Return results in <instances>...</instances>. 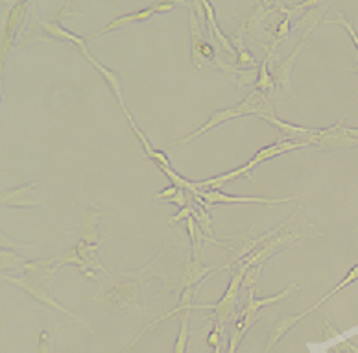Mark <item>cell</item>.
I'll return each instance as SVG.
<instances>
[{
  "instance_id": "6da1fadb",
  "label": "cell",
  "mask_w": 358,
  "mask_h": 353,
  "mask_svg": "<svg viewBox=\"0 0 358 353\" xmlns=\"http://www.w3.org/2000/svg\"><path fill=\"white\" fill-rule=\"evenodd\" d=\"M246 115H258V117H264V115H275L274 106H272L268 95L263 93V91H257V89L252 91V93H249L241 104H236V106L233 107H227V109L214 111L213 115L209 117L207 123L203 124L202 128H198L196 132H192L191 135H187L185 139L178 141V143H173V145L176 146L189 145L191 141H194L196 137H202V135H205L213 128L220 126V124L227 123V120H233V118L246 117Z\"/></svg>"
},
{
  "instance_id": "7a4b0ae2",
  "label": "cell",
  "mask_w": 358,
  "mask_h": 353,
  "mask_svg": "<svg viewBox=\"0 0 358 353\" xmlns=\"http://www.w3.org/2000/svg\"><path fill=\"white\" fill-rule=\"evenodd\" d=\"M329 6H330L329 2H325V4L319 6L318 12H308L307 15H305V19H303L301 23H299V26H305V34H303L301 41H299V45H297L290 56L286 57L285 62L281 63V65H277V69L274 71L275 78H277V82H279L281 87H283L286 93H290V76H292V69H294V63H296V60H297V54L301 52V48L305 46V43H307L310 32L316 28V24L319 23V19L323 17L325 10H327Z\"/></svg>"
},
{
  "instance_id": "3957f363",
  "label": "cell",
  "mask_w": 358,
  "mask_h": 353,
  "mask_svg": "<svg viewBox=\"0 0 358 353\" xmlns=\"http://www.w3.org/2000/svg\"><path fill=\"white\" fill-rule=\"evenodd\" d=\"M196 197L202 198L209 208H211V206H220V203H261V206H266V208H274V206H279V203H288L296 200V197H288V198L231 197V194H225V192L222 191H200V189H198Z\"/></svg>"
},
{
  "instance_id": "277c9868",
  "label": "cell",
  "mask_w": 358,
  "mask_h": 353,
  "mask_svg": "<svg viewBox=\"0 0 358 353\" xmlns=\"http://www.w3.org/2000/svg\"><path fill=\"white\" fill-rule=\"evenodd\" d=\"M26 10H28V2H17L10 12V17L6 21L4 32H2V63H6L10 52H12L15 41H17V30L21 28V24L26 19Z\"/></svg>"
},
{
  "instance_id": "5b68a950",
  "label": "cell",
  "mask_w": 358,
  "mask_h": 353,
  "mask_svg": "<svg viewBox=\"0 0 358 353\" xmlns=\"http://www.w3.org/2000/svg\"><path fill=\"white\" fill-rule=\"evenodd\" d=\"M305 146H312L308 141H288V139H277V143L274 145L266 146L263 150H258L255 156L246 163L247 168L253 172V168L261 165L264 161H270V159H274V157H279L283 154H288V152H294V150H299V148H305Z\"/></svg>"
},
{
  "instance_id": "8992f818",
  "label": "cell",
  "mask_w": 358,
  "mask_h": 353,
  "mask_svg": "<svg viewBox=\"0 0 358 353\" xmlns=\"http://www.w3.org/2000/svg\"><path fill=\"white\" fill-rule=\"evenodd\" d=\"M39 183H28L17 189H8L2 192V206L4 208H35L39 202L35 200V191Z\"/></svg>"
},
{
  "instance_id": "52a82bcc",
  "label": "cell",
  "mask_w": 358,
  "mask_h": 353,
  "mask_svg": "<svg viewBox=\"0 0 358 353\" xmlns=\"http://www.w3.org/2000/svg\"><path fill=\"white\" fill-rule=\"evenodd\" d=\"M41 26H43V30H45L46 34L50 35L52 39H57V41H65V43H68V45L76 46L82 54L85 56V60H89L91 52L89 48H87V43H85L84 37H79V35L73 34V32H68L67 28H63L62 24H59V21H50V23H41Z\"/></svg>"
},
{
  "instance_id": "ba28073f",
  "label": "cell",
  "mask_w": 358,
  "mask_h": 353,
  "mask_svg": "<svg viewBox=\"0 0 358 353\" xmlns=\"http://www.w3.org/2000/svg\"><path fill=\"white\" fill-rule=\"evenodd\" d=\"M153 13H157L156 10V4L151 8H146L142 12H135V13H129V15H124V17H117L115 21L107 24L106 28H102L100 32H96L93 34V37H98L102 34H109V32H115V30H122V28H128L129 24H135V23H144L146 19H150Z\"/></svg>"
},
{
  "instance_id": "9c48e42d",
  "label": "cell",
  "mask_w": 358,
  "mask_h": 353,
  "mask_svg": "<svg viewBox=\"0 0 358 353\" xmlns=\"http://www.w3.org/2000/svg\"><path fill=\"white\" fill-rule=\"evenodd\" d=\"M189 24H191V54H192V63H194V69H202L203 65V46L207 41L203 39L202 28H200V23H198L196 13L191 12L189 15Z\"/></svg>"
},
{
  "instance_id": "30bf717a",
  "label": "cell",
  "mask_w": 358,
  "mask_h": 353,
  "mask_svg": "<svg viewBox=\"0 0 358 353\" xmlns=\"http://www.w3.org/2000/svg\"><path fill=\"white\" fill-rule=\"evenodd\" d=\"M305 316H307V314L303 313V314H299V316H288V318H283L281 322H277V324L274 325V329L270 331V341H268V346H266V350H270V347L274 346L275 342L279 341L281 336L285 335L286 331H290L292 327H294L299 320L305 318Z\"/></svg>"
},
{
  "instance_id": "8fae6325",
  "label": "cell",
  "mask_w": 358,
  "mask_h": 353,
  "mask_svg": "<svg viewBox=\"0 0 358 353\" xmlns=\"http://www.w3.org/2000/svg\"><path fill=\"white\" fill-rule=\"evenodd\" d=\"M98 217H100L98 211H89V213L85 215V219L82 220V241L84 242H91V244L100 242L98 239H96V224H98Z\"/></svg>"
},
{
  "instance_id": "7c38bea8",
  "label": "cell",
  "mask_w": 358,
  "mask_h": 353,
  "mask_svg": "<svg viewBox=\"0 0 358 353\" xmlns=\"http://www.w3.org/2000/svg\"><path fill=\"white\" fill-rule=\"evenodd\" d=\"M233 45H235V51H236V63H238V67L242 69H257V63H255V60H253L252 56V52L247 51L246 46L242 45V41H241V35H236L235 39H233Z\"/></svg>"
},
{
  "instance_id": "4fadbf2b",
  "label": "cell",
  "mask_w": 358,
  "mask_h": 353,
  "mask_svg": "<svg viewBox=\"0 0 358 353\" xmlns=\"http://www.w3.org/2000/svg\"><path fill=\"white\" fill-rule=\"evenodd\" d=\"M257 91H263L268 95L270 91L274 89V80H272V74H270V62L268 60H264L263 65L258 67V80L257 84H255Z\"/></svg>"
},
{
  "instance_id": "5bb4252c",
  "label": "cell",
  "mask_w": 358,
  "mask_h": 353,
  "mask_svg": "<svg viewBox=\"0 0 358 353\" xmlns=\"http://www.w3.org/2000/svg\"><path fill=\"white\" fill-rule=\"evenodd\" d=\"M179 324H181V329H179L178 342H176V353H185L187 341H189V311L181 314Z\"/></svg>"
},
{
  "instance_id": "9a60e30c",
  "label": "cell",
  "mask_w": 358,
  "mask_h": 353,
  "mask_svg": "<svg viewBox=\"0 0 358 353\" xmlns=\"http://www.w3.org/2000/svg\"><path fill=\"white\" fill-rule=\"evenodd\" d=\"M213 272V269H203L200 259H192L191 264H189V272H187V283H192V281L202 280L203 275Z\"/></svg>"
},
{
  "instance_id": "2e32d148",
  "label": "cell",
  "mask_w": 358,
  "mask_h": 353,
  "mask_svg": "<svg viewBox=\"0 0 358 353\" xmlns=\"http://www.w3.org/2000/svg\"><path fill=\"white\" fill-rule=\"evenodd\" d=\"M329 24H340V26H343V28L349 32V35H351L352 43H355V46H357V52H358V34L355 32V28H352L351 21H349V19H346V15H343V13H338V15H336V19L329 21Z\"/></svg>"
},
{
  "instance_id": "e0dca14e",
  "label": "cell",
  "mask_w": 358,
  "mask_h": 353,
  "mask_svg": "<svg viewBox=\"0 0 358 353\" xmlns=\"http://www.w3.org/2000/svg\"><path fill=\"white\" fill-rule=\"evenodd\" d=\"M192 213H194V206H191V203H189L187 208L179 209L178 215L170 217V219H168V224L173 226V224H178V222H181V220H189L192 217Z\"/></svg>"
},
{
  "instance_id": "ac0fdd59",
  "label": "cell",
  "mask_w": 358,
  "mask_h": 353,
  "mask_svg": "<svg viewBox=\"0 0 358 353\" xmlns=\"http://www.w3.org/2000/svg\"><path fill=\"white\" fill-rule=\"evenodd\" d=\"M179 191H181V189H179V187H176V185H168L167 189H164V191L157 192L156 197H153V200H164V202H170V200H172V198L176 197V194H178Z\"/></svg>"
},
{
  "instance_id": "d6986e66",
  "label": "cell",
  "mask_w": 358,
  "mask_h": 353,
  "mask_svg": "<svg viewBox=\"0 0 358 353\" xmlns=\"http://www.w3.org/2000/svg\"><path fill=\"white\" fill-rule=\"evenodd\" d=\"M39 353H52V336L46 331L39 335Z\"/></svg>"
},
{
  "instance_id": "ffe728a7",
  "label": "cell",
  "mask_w": 358,
  "mask_h": 353,
  "mask_svg": "<svg viewBox=\"0 0 358 353\" xmlns=\"http://www.w3.org/2000/svg\"><path fill=\"white\" fill-rule=\"evenodd\" d=\"M173 6H176V2H156L157 13H167V12H170V10H172Z\"/></svg>"
}]
</instances>
